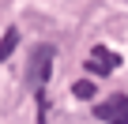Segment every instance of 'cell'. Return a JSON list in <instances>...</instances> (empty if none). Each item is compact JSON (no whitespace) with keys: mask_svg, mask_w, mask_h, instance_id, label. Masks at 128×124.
<instances>
[{"mask_svg":"<svg viewBox=\"0 0 128 124\" xmlns=\"http://www.w3.org/2000/svg\"><path fill=\"white\" fill-rule=\"evenodd\" d=\"M49 64H53V49H49V45H38L34 56H30V64H26V83H30L34 90L45 87V79H49Z\"/></svg>","mask_w":128,"mask_h":124,"instance_id":"obj_1","label":"cell"},{"mask_svg":"<svg viewBox=\"0 0 128 124\" xmlns=\"http://www.w3.org/2000/svg\"><path fill=\"white\" fill-rule=\"evenodd\" d=\"M94 117H98V120L128 124V94H109L106 102H98V105H94Z\"/></svg>","mask_w":128,"mask_h":124,"instance_id":"obj_2","label":"cell"},{"mask_svg":"<svg viewBox=\"0 0 128 124\" xmlns=\"http://www.w3.org/2000/svg\"><path fill=\"white\" fill-rule=\"evenodd\" d=\"M87 68H90V75H109V72H117V68H120V56H117V53H109L106 45H94V49H90V56H87Z\"/></svg>","mask_w":128,"mask_h":124,"instance_id":"obj_3","label":"cell"},{"mask_svg":"<svg viewBox=\"0 0 128 124\" xmlns=\"http://www.w3.org/2000/svg\"><path fill=\"white\" fill-rule=\"evenodd\" d=\"M15 45H19V30L12 26V30H4V41H0V64H4V60L15 53Z\"/></svg>","mask_w":128,"mask_h":124,"instance_id":"obj_4","label":"cell"},{"mask_svg":"<svg viewBox=\"0 0 128 124\" xmlns=\"http://www.w3.org/2000/svg\"><path fill=\"white\" fill-rule=\"evenodd\" d=\"M72 94H76V98H94V83H90V79H76V83H72Z\"/></svg>","mask_w":128,"mask_h":124,"instance_id":"obj_5","label":"cell"}]
</instances>
